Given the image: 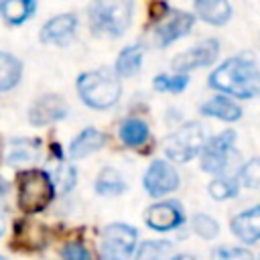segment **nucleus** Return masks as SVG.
Returning a JSON list of instances; mask_svg holds the SVG:
<instances>
[{
  "instance_id": "nucleus-34",
  "label": "nucleus",
  "mask_w": 260,
  "mask_h": 260,
  "mask_svg": "<svg viewBox=\"0 0 260 260\" xmlns=\"http://www.w3.org/2000/svg\"><path fill=\"white\" fill-rule=\"evenodd\" d=\"M171 260H197V258L191 256V254H179V256H175V258H171Z\"/></svg>"
},
{
  "instance_id": "nucleus-5",
  "label": "nucleus",
  "mask_w": 260,
  "mask_h": 260,
  "mask_svg": "<svg viewBox=\"0 0 260 260\" xmlns=\"http://www.w3.org/2000/svg\"><path fill=\"white\" fill-rule=\"evenodd\" d=\"M205 142L203 126L199 122H185L175 132L167 134L162 138V150L173 162H189L201 152V146Z\"/></svg>"
},
{
  "instance_id": "nucleus-16",
  "label": "nucleus",
  "mask_w": 260,
  "mask_h": 260,
  "mask_svg": "<svg viewBox=\"0 0 260 260\" xmlns=\"http://www.w3.org/2000/svg\"><path fill=\"white\" fill-rule=\"evenodd\" d=\"M193 10L197 18L213 26H221L232 18V4L225 0H197L193 2Z\"/></svg>"
},
{
  "instance_id": "nucleus-15",
  "label": "nucleus",
  "mask_w": 260,
  "mask_h": 260,
  "mask_svg": "<svg viewBox=\"0 0 260 260\" xmlns=\"http://www.w3.org/2000/svg\"><path fill=\"white\" fill-rule=\"evenodd\" d=\"M41 156V140L39 138H12L6 148V162L10 167L35 162Z\"/></svg>"
},
{
  "instance_id": "nucleus-37",
  "label": "nucleus",
  "mask_w": 260,
  "mask_h": 260,
  "mask_svg": "<svg viewBox=\"0 0 260 260\" xmlns=\"http://www.w3.org/2000/svg\"><path fill=\"white\" fill-rule=\"evenodd\" d=\"M258 260H260V256H258Z\"/></svg>"
},
{
  "instance_id": "nucleus-12",
  "label": "nucleus",
  "mask_w": 260,
  "mask_h": 260,
  "mask_svg": "<svg viewBox=\"0 0 260 260\" xmlns=\"http://www.w3.org/2000/svg\"><path fill=\"white\" fill-rule=\"evenodd\" d=\"M75 28H77V18L75 14H57L53 18H49L39 37L43 43H53V45H67L73 37H75Z\"/></svg>"
},
{
  "instance_id": "nucleus-28",
  "label": "nucleus",
  "mask_w": 260,
  "mask_h": 260,
  "mask_svg": "<svg viewBox=\"0 0 260 260\" xmlns=\"http://www.w3.org/2000/svg\"><path fill=\"white\" fill-rule=\"evenodd\" d=\"M191 225H193V232L203 240H213L219 234V223L207 213H195Z\"/></svg>"
},
{
  "instance_id": "nucleus-31",
  "label": "nucleus",
  "mask_w": 260,
  "mask_h": 260,
  "mask_svg": "<svg viewBox=\"0 0 260 260\" xmlns=\"http://www.w3.org/2000/svg\"><path fill=\"white\" fill-rule=\"evenodd\" d=\"M61 258L63 260H91V254L81 242H69L63 246Z\"/></svg>"
},
{
  "instance_id": "nucleus-17",
  "label": "nucleus",
  "mask_w": 260,
  "mask_h": 260,
  "mask_svg": "<svg viewBox=\"0 0 260 260\" xmlns=\"http://www.w3.org/2000/svg\"><path fill=\"white\" fill-rule=\"evenodd\" d=\"M201 114L209 118H217L221 122H238L242 118V108L225 95H213L201 104Z\"/></svg>"
},
{
  "instance_id": "nucleus-23",
  "label": "nucleus",
  "mask_w": 260,
  "mask_h": 260,
  "mask_svg": "<svg viewBox=\"0 0 260 260\" xmlns=\"http://www.w3.org/2000/svg\"><path fill=\"white\" fill-rule=\"evenodd\" d=\"M120 140L126 146H140L148 140V126L140 118H126L120 124Z\"/></svg>"
},
{
  "instance_id": "nucleus-4",
  "label": "nucleus",
  "mask_w": 260,
  "mask_h": 260,
  "mask_svg": "<svg viewBox=\"0 0 260 260\" xmlns=\"http://www.w3.org/2000/svg\"><path fill=\"white\" fill-rule=\"evenodd\" d=\"M55 195L51 175L41 169H28L18 177V207L24 213L43 211Z\"/></svg>"
},
{
  "instance_id": "nucleus-27",
  "label": "nucleus",
  "mask_w": 260,
  "mask_h": 260,
  "mask_svg": "<svg viewBox=\"0 0 260 260\" xmlns=\"http://www.w3.org/2000/svg\"><path fill=\"white\" fill-rule=\"evenodd\" d=\"M238 185L248 187V189H256L260 187V158L252 156L250 160H246L240 171H238Z\"/></svg>"
},
{
  "instance_id": "nucleus-29",
  "label": "nucleus",
  "mask_w": 260,
  "mask_h": 260,
  "mask_svg": "<svg viewBox=\"0 0 260 260\" xmlns=\"http://www.w3.org/2000/svg\"><path fill=\"white\" fill-rule=\"evenodd\" d=\"M75 177H77L75 167H73V165H67V162H61V165L57 167V171H55V179H51V181H53V187L57 185L59 191L67 193V191L73 189V185H75Z\"/></svg>"
},
{
  "instance_id": "nucleus-20",
  "label": "nucleus",
  "mask_w": 260,
  "mask_h": 260,
  "mask_svg": "<svg viewBox=\"0 0 260 260\" xmlns=\"http://www.w3.org/2000/svg\"><path fill=\"white\" fill-rule=\"evenodd\" d=\"M95 193L102 195V197H116V195H122L126 191V183L122 179V175L112 169V167H106L100 171V175L95 177V185H93Z\"/></svg>"
},
{
  "instance_id": "nucleus-35",
  "label": "nucleus",
  "mask_w": 260,
  "mask_h": 260,
  "mask_svg": "<svg viewBox=\"0 0 260 260\" xmlns=\"http://www.w3.org/2000/svg\"><path fill=\"white\" fill-rule=\"evenodd\" d=\"M4 228H6V225H4V219H2V215H0V236L4 234Z\"/></svg>"
},
{
  "instance_id": "nucleus-11",
  "label": "nucleus",
  "mask_w": 260,
  "mask_h": 260,
  "mask_svg": "<svg viewBox=\"0 0 260 260\" xmlns=\"http://www.w3.org/2000/svg\"><path fill=\"white\" fill-rule=\"evenodd\" d=\"M69 114V106L67 102L57 95V93H47L41 95L39 100L32 102V106L28 108V120L32 126H47L53 124L57 120H63Z\"/></svg>"
},
{
  "instance_id": "nucleus-14",
  "label": "nucleus",
  "mask_w": 260,
  "mask_h": 260,
  "mask_svg": "<svg viewBox=\"0 0 260 260\" xmlns=\"http://www.w3.org/2000/svg\"><path fill=\"white\" fill-rule=\"evenodd\" d=\"M232 234L244 242V244H254L260 240V205H254L238 215L232 217Z\"/></svg>"
},
{
  "instance_id": "nucleus-21",
  "label": "nucleus",
  "mask_w": 260,
  "mask_h": 260,
  "mask_svg": "<svg viewBox=\"0 0 260 260\" xmlns=\"http://www.w3.org/2000/svg\"><path fill=\"white\" fill-rule=\"evenodd\" d=\"M37 10L35 0H6L0 4V14L10 24H20L26 18H30Z\"/></svg>"
},
{
  "instance_id": "nucleus-18",
  "label": "nucleus",
  "mask_w": 260,
  "mask_h": 260,
  "mask_svg": "<svg viewBox=\"0 0 260 260\" xmlns=\"http://www.w3.org/2000/svg\"><path fill=\"white\" fill-rule=\"evenodd\" d=\"M142 57H144V47L140 43H134V45L124 47L118 53L116 63H114L116 77H132V75H136L140 71Z\"/></svg>"
},
{
  "instance_id": "nucleus-9",
  "label": "nucleus",
  "mask_w": 260,
  "mask_h": 260,
  "mask_svg": "<svg viewBox=\"0 0 260 260\" xmlns=\"http://www.w3.org/2000/svg\"><path fill=\"white\" fill-rule=\"evenodd\" d=\"M179 185H181L179 173L171 162L162 158L152 160L142 179V187L150 197H162L167 193H173L175 189H179Z\"/></svg>"
},
{
  "instance_id": "nucleus-30",
  "label": "nucleus",
  "mask_w": 260,
  "mask_h": 260,
  "mask_svg": "<svg viewBox=\"0 0 260 260\" xmlns=\"http://www.w3.org/2000/svg\"><path fill=\"white\" fill-rule=\"evenodd\" d=\"M211 260H254V256L250 250L236 246V248H215Z\"/></svg>"
},
{
  "instance_id": "nucleus-3",
  "label": "nucleus",
  "mask_w": 260,
  "mask_h": 260,
  "mask_svg": "<svg viewBox=\"0 0 260 260\" xmlns=\"http://www.w3.org/2000/svg\"><path fill=\"white\" fill-rule=\"evenodd\" d=\"M134 4L128 0L120 2H93L89 6V26L95 35L122 37L132 22Z\"/></svg>"
},
{
  "instance_id": "nucleus-36",
  "label": "nucleus",
  "mask_w": 260,
  "mask_h": 260,
  "mask_svg": "<svg viewBox=\"0 0 260 260\" xmlns=\"http://www.w3.org/2000/svg\"><path fill=\"white\" fill-rule=\"evenodd\" d=\"M0 260H4V258H2V256H0Z\"/></svg>"
},
{
  "instance_id": "nucleus-24",
  "label": "nucleus",
  "mask_w": 260,
  "mask_h": 260,
  "mask_svg": "<svg viewBox=\"0 0 260 260\" xmlns=\"http://www.w3.org/2000/svg\"><path fill=\"white\" fill-rule=\"evenodd\" d=\"M240 191V185L234 177H223V175H217L215 179L209 181L207 185V193L211 199L215 201H225V199H232L236 197Z\"/></svg>"
},
{
  "instance_id": "nucleus-8",
  "label": "nucleus",
  "mask_w": 260,
  "mask_h": 260,
  "mask_svg": "<svg viewBox=\"0 0 260 260\" xmlns=\"http://www.w3.org/2000/svg\"><path fill=\"white\" fill-rule=\"evenodd\" d=\"M217 55H219V41L213 39V37L211 39H203L197 45L189 47L187 51L175 55L173 57V69H175V73L187 75L193 69L211 65L217 59Z\"/></svg>"
},
{
  "instance_id": "nucleus-13",
  "label": "nucleus",
  "mask_w": 260,
  "mask_h": 260,
  "mask_svg": "<svg viewBox=\"0 0 260 260\" xmlns=\"http://www.w3.org/2000/svg\"><path fill=\"white\" fill-rule=\"evenodd\" d=\"M195 24V16L191 12H185V10H177L171 14L169 20H165L158 28H156V43L160 47H169L173 45L175 41L183 39Z\"/></svg>"
},
{
  "instance_id": "nucleus-32",
  "label": "nucleus",
  "mask_w": 260,
  "mask_h": 260,
  "mask_svg": "<svg viewBox=\"0 0 260 260\" xmlns=\"http://www.w3.org/2000/svg\"><path fill=\"white\" fill-rule=\"evenodd\" d=\"M169 10V6L167 4H162V2H156V4H150V16H152V20H158L160 16H165V12Z\"/></svg>"
},
{
  "instance_id": "nucleus-1",
  "label": "nucleus",
  "mask_w": 260,
  "mask_h": 260,
  "mask_svg": "<svg viewBox=\"0 0 260 260\" xmlns=\"http://www.w3.org/2000/svg\"><path fill=\"white\" fill-rule=\"evenodd\" d=\"M209 87L240 100H250L260 91V71L252 53H238L225 59L209 75Z\"/></svg>"
},
{
  "instance_id": "nucleus-7",
  "label": "nucleus",
  "mask_w": 260,
  "mask_h": 260,
  "mask_svg": "<svg viewBox=\"0 0 260 260\" xmlns=\"http://www.w3.org/2000/svg\"><path fill=\"white\" fill-rule=\"evenodd\" d=\"M234 142H236L234 130H223V132L211 136L209 140H205L201 146V152H199L201 171H205L209 175H219L228 167L230 154L234 150Z\"/></svg>"
},
{
  "instance_id": "nucleus-33",
  "label": "nucleus",
  "mask_w": 260,
  "mask_h": 260,
  "mask_svg": "<svg viewBox=\"0 0 260 260\" xmlns=\"http://www.w3.org/2000/svg\"><path fill=\"white\" fill-rule=\"evenodd\" d=\"M6 191H8V183L0 177V197H4V195H6Z\"/></svg>"
},
{
  "instance_id": "nucleus-26",
  "label": "nucleus",
  "mask_w": 260,
  "mask_h": 260,
  "mask_svg": "<svg viewBox=\"0 0 260 260\" xmlns=\"http://www.w3.org/2000/svg\"><path fill=\"white\" fill-rule=\"evenodd\" d=\"M189 83V75L183 73H158L152 79V87L156 91H169V93H181Z\"/></svg>"
},
{
  "instance_id": "nucleus-19",
  "label": "nucleus",
  "mask_w": 260,
  "mask_h": 260,
  "mask_svg": "<svg viewBox=\"0 0 260 260\" xmlns=\"http://www.w3.org/2000/svg\"><path fill=\"white\" fill-rule=\"evenodd\" d=\"M106 144V134L95 130V128H85L81 130L69 144V154L71 158H83L95 150H100Z\"/></svg>"
},
{
  "instance_id": "nucleus-6",
  "label": "nucleus",
  "mask_w": 260,
  "mask_h": 260,
  "mask_svg": "<svg viewBox=\"0 0 260 260\" xmlns=\"http://www.w3.org/2000/svg\"><path fill=\"white\" fill-rule=\"evenodd\" d=\"M138 232L128 223H108L100 238V256L104 260H126L136 248Z\"/></svg>"
},
{
  "instance_id": "nucleus-2",
  "label": "nucleus",
  "mask_w": 260,
  "mask_h": 260,
  "mask_svg": "<svg viewBox=\"0 0 260 260\" xmlns=\"http://www.w3.org/2000/svg\"><path fill=\"white\" fill-rule=\"evenodd\" d=\"M77 93L85 106L93 110H108L120 100L122 83L110 69L85 71L77 77Z\"/></svg>"
},
{
  "instance_id": "nucleus-10",
  "label": "nucleus",
  "mask_w": 260,
  "mask_h": 260,
  "mask_svg": "<svg viewBox=\"0 0 260 260\" xmlns=\"http://www.w3.org/2000/svg\"><path fill=\"white\" fill-rule=\"evenodd\" d=\"M144 221L154 232H171V230L183 225V221H185L183 205L177 199H167V201L154 203L146 209Z\"/></svg>"
},
{
  "instance_id": "nucleus-25",
  "label": "nucleus",
  "mask_w": 260,
  "mask_h": 260,
  "mask_svg": "<svg viewBox=\"0 0 260 260\" xmlns=\"http://www.w3.org/2000/svg\"><path fill=\"white\" fill-rule=\"evenodd\" d=\"M173 250L169 240H146L136 250V260H165Z\"/></svg>"
},
{
  "instance_id": "nucleus-22",
  "label": "nucleus",
  "mask_w": 260,
  "mask_h": 260,
  "mask_svg": "<svg viewBox=\"0 0 260 260\" xmlns=\"http://www.w3.org/2000/svg\"><path fill=\"white\" fill-rule=\"evenodd\" d=\"M20 75H22V63L14 55L0 51V91L12 89L20 81Z\"/></svg>"
}]
</instances>
